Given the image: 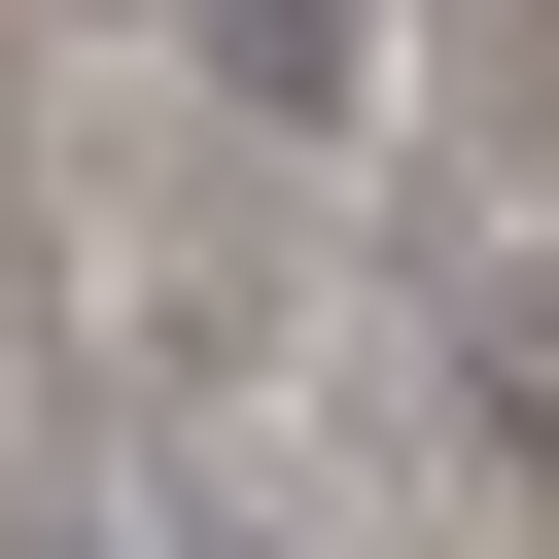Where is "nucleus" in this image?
<instances>
[{
    "instance_id": "obj_1",
    "label": "nucleus",
    "mask_w": 559,
    "mask_h": 559,
    "mask_svg": "<svg viewBox=\"0 0 559 559\" xmlns=\"http://www.w3.org/2000/svg\"><path fill=\"white\" fill-rule=\"evenodd\" d=\"M210 70H245V105H349V70H384V0H210Z\"/></svg>"
}]
</instances>
